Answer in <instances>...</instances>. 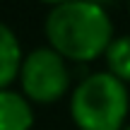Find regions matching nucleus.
Instances as JSON below:
<instances>
[{
	"label": "nucleus",
	"instance_id": "nucleus-4",
	"mask_svg": "<svg viewBox=\"0 0 130 130\" xmlns=\"http://www.w3.org/2000/svg\"><path fill=\"white\" fill-rule=\"evenodd\" d=\"M34 104L17 89H0V130H31Z\"/></svg>",
	"mask_w": 130,
	"mask_h": 130
},
{
	"label": "nucleus",
	"instance_id": "nucleus-6",
	"mask_svg": "<svg viewBox=\"0 0 130 130\" xmlns=\"http://www.w3.org/2000/svg\"><path fill=\"white\" fill-rule=\"evenodd\" d=\"M104 60L108 68L106 72H111L118 82L128 87L130 84V34L113 36V41L108 43L106 53H104Z\"/></svg>",
	"mask_w": 130,
	"mask_h": 130
},
{
	"label": "nucleus",
	"instance_id": "nucleus-8",
	"mask_svg": "<svg viewBox=\"0 0 130 130\" xmlns=\"http://www.w3.org/2000/svg\"><path fill=\"white\" fill-rule=\"evenodd\" d=\"M128 10H130V5H128Z\"/></svg>",
	"mask_w": 130,
	"mask_h": 130
},
{
	"label": "nucleus",
	"instance_id": "nucleus-5",
	"mask_svg": "<svg viewBox=\"0 0 130 130\" xmlns=\"http://www.w3.org/2000/svg\"><path fill=\"white\" fill-rule=\"evenodd\" d=\"M22 46L12 27L0 22V89H7L17 79L19 65H22Z\"/></svg>",
	"mask_w": 130,
	"mask_h": 130
},
{
	"label": "nucleus",
	"instance_id": "nucleus-3",
	"mask_svg": "<svg viewBox=\"0 0 130 130\" xmlns=\"http://www.w3.org/2000/svg\"><path fill=\"white\" fill-rule=\"evenodd\" d=\"M17 79L31 104H56L70 89V68L53 48L41 46L22 56Z\"/></svg>",
	"mask_w": 130,
	"mask_h": 130
},
{
	"label": "nucleus",
	"instance_id": "nucleus-7",
	"mask_svg": "<svg viewBox=\"0 0 130 130\" xmlns=\"http://www.w3.org/2000/svg\"><path fill=\"white\" fill-rule=\"evenodd\" d=\"M123 130H130V123H125V128H123Z\"/></svg>",
	"mask_w": 130,
	"mask_h": 130
},
{
	"label": "nucleus",
	"instance_id": "nucleus-2",
	"mask_svg": "<svg viewBox=\"0 0 130 130\" xmlns=\"http://www.w3.org/2000/svg\"><path fill=\"white\" fill-rule=\"evenodd\" d=\"M130 94L111 72H92L70 94V116L79 130H123Z\"/></svg>",
	"mask_w": 130,
	"mask_h": 130
},
{
	"label": "nucleus",
	"instance_id": "nucleus-1",
	"mask_svg": "<svg viewBox=\"0 0 130 130\" xmlns=\"http://www.w3.org/2000/svg\"><path fill=\"white\" fill-rule=\"evenodd\" d=\"M43 31L48 48L70 63H92L106 53L113 41V24L108 12L96 3L70 0L48 10Z\"/></svg>",
	"mask_w": 130,
	"mask_h": 130
}]
</instances>
